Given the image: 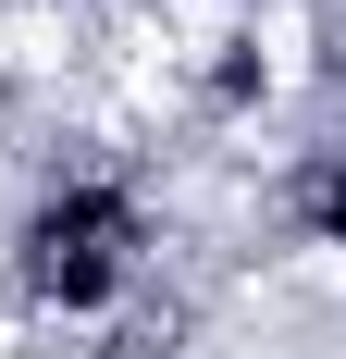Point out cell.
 I'll return each mask as SVG.
<instances>
[{
	"label": "cell",
	"instance_id": "1",
	"mask_svg": "<svg viewBox=\"0 0 346 359\" xmlns=\"http://www.w3.org/2000/svg\"><path fill=\"white\" fill-rule=\"evenodd\" d=\"M148 248H161V198L137 161H62L25 186V211L0 236V285L25 323H74L99 334L148 297Z\"/></svg>",
	"mask_w": 346,
	"mask_h": 359
},
{
	"label": "cell",
	"instance_id": "2",
	"mask_svg": "<svg viewBox=\"0 0 346 359\" xmlns=\"http://www.w3.org/2000/svg\"><path fill=\"white\" fill-rule=\"evenodd\" d=\"M284 223H297L310 248L346 260V137H321V149H297V161H284Z\"/></svg>",
	"mask_w": 346,
	"mask_h": 359
}]
</instances>
